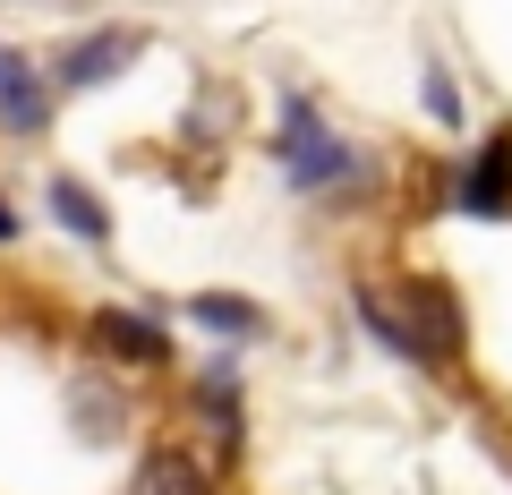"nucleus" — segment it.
Returning a JSON list of instances; mask_svg holds the SVG:
<instances>
[{
  "label": "nucleus",
  "instance_id": "obj_1",
  "mask_svg": "<svg viewBox=\"0 0 512 495\" xmlns=\"http://www.w3.org/2000/svg\"><path fill=\"white\" fill-rule=\"evenodd\" d=\"M359 308H367V333H376V342H393L402 359H419V367L461 359V342H470V325H461V291L436 282V274L393 282V308H384V299H359Z\"/></svg>",
  "mask_w": 512,
  "mask_h": 495
},
{
  "label": "nucleus",
  "instance_id": "obj_2",
  "mask_svg": "<svg viewBox=\"0 0 512 495\" xmlns=\"http://www.w3.org/2000/svg\"><path fill=\"white\" fill-rule=\"evenodd\" d=\"M282 163H291L299 188H359L367 180V154H350L308 103H282Z\"/></svg>",
  "mask_w": 512,
  "mask_h": 495
},
{
  "label": "nucleus",
  "instance_id": "obj_3",
  "mask_svg": "<svg viewBox=\"0 0 512 495\" xmlns=\"http://www.w3.org/2000/svg\"><path fill=\"white\" fill-rule=\"evenodd\" d=\"M43 120H52V86H43V69L18 52V43H0V129L35 137Z\"/></svg>",
  "mask_w": 512,
  "mask_h": 495
},
{
  "label": "nucleus",
  "instance_id": "obj_4",
  "mask_svg": "<svg viewBox=\"0 0 512 495\" xmlns=\"http://www.w3.org/2000/svg\"><path fill=\"white\" fill-rule=\"evenodd\" d=\"M94 350H103V359H128V367H163L171 359V333L154 325L146 308H94Z\"/></svg>",
  "mask_w": 512,
  "mask_h": 495
},
{
  "label": "nucleus",
  "instance_id": "obj_5",
  "mask_svg": "<svg viewBox=\"0 0 512 495\" xmlns=\"http://www.w3.org/2000/svg\"><path fill=\"white\" fill-rule=\"evenodd\" d=\"M146 52V35H137V26H103V35H77V52L60 60V86H111V77L128 69V60Z\"/></svg>",
  "mask_w": 512,
  "mask_h": 495
},
{
  "label": "nucleus",
  "instance_id": "obj_6",
  "mask_svg": "<svg viewBox=\"0 0 512 495\" xmlns=\"http://www.w3.org/2000/svg\"><path fill=\"white\" fill-rule=\"evenodd\" d=\"M128 495H214V470H205L188 444H146V461H137Z\"/></svg>",
  "mask_w": 512,
  "mask_h": 495
},
{
  "label": "nucleus",
  "instance_id": "obj_7",
  "mask_svg": "<svg viewBox=\"0 0 512 495\" xmlns=\"http://www.w3.org/2000/svg\"><path fill=\"white\" fill-rule=\"evenodd\" d=\"M453 197L470 205V214H504V205H512V137H487V146L461 163Z\"/></svg>",
  "mask_w": 512,
  "mask_h": 495
},
{
  "label": "nucleus",
  "instance_id": "obj_8",
  "mask_svg": "<svg viewBox=\"0 0 512 495\" xmlns=\"http://www.w3.org/2000/svg\"><path fill=\"white\" fill-rule=\"evenodd\" d=\"M197 410H205V427H214V453L222 461L248 453V419H239V376H231V367H205V376H197Z\"/></svg>",
  "mask_w": 512,
  "mask_h": 495
},
{
  "label": "nucleus",
  "instance_id": "obj_9",
  "mask_svg": "<svg viewBox=\"0 0 512 495\" xmlns=\"http://www.w3.org/2000/svg\"><path fill=\"white\" fill-rule=\"evenodd\" d=\"M188 316H197L205 333H231V342L265 333V308H256V299H231V291H197V299H188Z\"/></svg>",
  "mask_w": 512,
  "mask_h": 495
},
{
  "label": "nucleus",
  "instance_id": "obj_10",
  "mask_svg": "<svg viewBox=\"0 0 512 495\" xmlns=\"http://www.w3.org/2000/svg\"><path fill=\"white\" fill-rule=\"evenodd\" d=\"M52 222H60V231H77L86 248H103V239H111V214H103L77 180H52Z\"/></svg>",
  "mask_w": 512,
  "mask_h": 495
},
{
  "label": "nucleus",
  "instance_id": "obj_11",
  "mask_svg": "<svg viewBox=\"0 0 512 495\" xmlns=\"http://www.w3.org/2000/svg\"><path fill=\"white\" fill-rule=\"evenodd\" d=\"M427 120H444V129H461V94H453V77H444V69H427Z\"/></svg>",
  "mask_w": 512,
  "mask_h": 495
},
{
  "label": "nucleus",
  "instance_id": "obj_12",
  "mask_svg": "<svg viewBox=\"0 0 512 495\" xmlns=\"http://www.w3.org/2000/svg\"><path fill=\"white\" fill-rule=\"evenodd\" d=\"M9 239H18V214H9V205H0V248H9Z\"/></svg>",
  "mask_w": 512,
  "mask_h": 495
}]
</instances>
